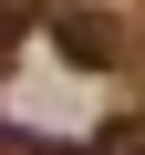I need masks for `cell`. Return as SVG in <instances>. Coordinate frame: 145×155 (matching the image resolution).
Masks as SVG:
<instances>
[{"mask_svg": "<svg viewBox=\"0 0 145 155\" xmlns=\"http://www.w3.org/2000/svg\"><path fill=\"white\" fill-rule=\"evenodd\" d=\"M52 41L83 62V72H114V62H124V21L93 11V0H52Z\"/></svg>", "mask_w": 145, "mask_h": 155, "instance_id": "6da1fadb", "label": "cell"}, {"mask_svg": "<svg viewBox=\"0 0 145 155\" xmlns=\"http://www.w3.org/2000/svg\"><path fill=\"white\" fill-rule=\"evenodd\" d=\"M93 155H145V124H104V134H93Z\"/></svg>", "mask_w": 145, "mask_h": 155, "instance_id": "7a4b0ae2", "label": "cell"}]
</instances>
